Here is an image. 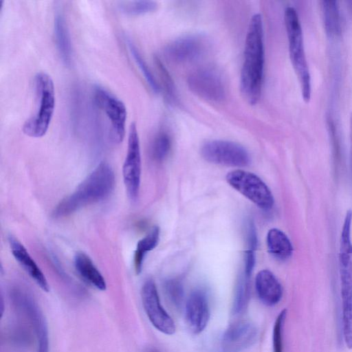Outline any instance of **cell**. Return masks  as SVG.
<instances>
[{"label":"cell","mask_w":352,"mask_h":352,"mask_svg":"<svg viewBox=\"0 0 352 352\" xmlns=\"http://www.w3.org/2000/svg\"><path fill=\"white\" fill-rule=\"evenodd\" d=\"M243 55L240 89L243 98L253 105L261 94L265 62L263 25L260 14H254L250 21Z\"/></svg>","instance_id":"6da1fadb"},{"label":"cell","mask_w":352,"mask_h":352,"mask_svg":"<svg viewBox=\"0 0 352 352\" xmlns=\"http://www.w3.org/2000/svg\"><path fill=\"white\" fill-rule=\"evenodd\" d=\"M115 187V175L107 162L100 163L76 190L56 206L55 218L69 216L82 208L107 199Z\"/></svg>","instance_id":"7a4b0ae2"},{"label":"cell","mask_w":352,"mask_h":352,"mask_svg":"<svg viewBox=\"0 0 352 352\" xmlns=\"http://www.w3.org/2000/svg\"><path fill=\"white\" fill-rule=\"evenodd\" d=\"M284 21L291 63L300 82L302 98L308 102L311 93V76L305 52L302 30L294 7L285 8Z\"/></svg>","instance_id":"3957f363"},{"label":"cell","mask_w":352,"mask_h":352,"mask_svg":"<svg viewBox=\"0 0 352 352\" xmlns=\"http://www.w3.org/2000/svg\"><path fill=\"white\" fill-rule=\"evenodd\" d=\"M34 85L38 107L22 130L29 137L41 138L47 131L54 112V85L49 74L39 72L34 78Z\"/></svg>","instance_id":"277c9868"},{"label":"cell","mask_w":352,"mask_h":352,"mask_svg":"<svg viewBox=\"0 0 352 352\" xmlns=\"http://www.w3.org/2000/svg\"><path fill=\"white\" fill-rule=\"evenodd\" d=\"M351 223L343 222L339 252L342 318L352 319V241Z\"/></svg>","instance_id":"5b68a950"},{"label":"cell","mask_w":352,"mask_h":352,"mask_svg":"<svg viewBox=\"0 0 352 352\" xmlns=\"http://www.w3.org/2000/svg\"><path fill=\"white\" fill-rule=\"evenodd\" d=\"M227 182L254 204L264 210L272 208L273 195L265 183L255 174L241 169L226 175Z\"/></svg>","instance_id":"8992f818"},{"label":"cell","mask_w":352,"mask_h":352,"mask_svg":"<svg viewBox=\"0 0 352 352\" xmlns=\"http://www.w3.org/2000/svg\"><path fill=\"white\" fill-rule=\"evenodd\" d=\"M15 307L30 321L36 338V352H49V334L46 320L38 304L25 290L15 287L11 292Z\"/></svg>","instance_id":"52a82bcc"},{"label":"cell","mask_w":352,"mask_h":352,"mask_svg":"<svg viewBox=\"0 0 352 352\" xmlns=\"http://www.w3.org/2000/svg\"><path fill=\"white\" fill-rule=\"evenodd\" d=\"M123 180L129 199L135 201L138 197L141 177V153L137 126H129L126 155L122 166Z\"/></svg>","instance_id":"ba28073f"},{"label":"cell","mask_w":352,"mask_h":352,"mask_svg":"<svg viewBox=\"0 0 352 352\" xmlns=\"http://www.w3.org/2000/svg\"><path fill=\"white\" fill-rule=\"evenodd\" d=\"M96 105L106 114L111 122L109 135L113 143L119 144L125 136L126 108L122 100L101 87L94 94Z\"/></svg>","instance_id":"9c48e42d"},{"label":"cell","mask_w":352,"mask_h":352,"mask_svg":"<svg viewBox=\"0 0 352 352\" xmlns=\"http://www.w3.org/2000/svg\"><path fill=\"white\" fill-rule=\"evenodd\" d=\"M201 154L206 161L217 164L243 167L250 162V155L246 149L232 141H208L201 146Z\"/></svg>","instance_id":"30bf717a"},{"label":"cell","mask_w":352,"mask_h":352,"mask_svg":"<svg viewBox=\"0 0 352 352\" xmlns=\"http://www.w3.org/2000/svg\"><path fill=\"white\" fill-rule=\"evenodd\" d=\"M187 84L195 95L209 101H221L226 96L222 76L212 67H202L193 71L188 77Z\"/></svg>","instance_id":"8fae6325"},{"label":"cell","mask_w":352,"mask_h":352,"mask_svg":"<svg viewBox=\"0 0 352 352\" xmlns=\"http://www.w3.org/2000/svg\"><path fill=\"white\" fill-rule=\"evenodd\" d=\"M141 297L144 309L151 324L164 334H173L175 331V322L161 305L157 287L153 280L148 279L144 283Z\"/></svg>","instance_id":"7c38bea8"},{"label":"cell","mask_w":352,"mask_h":352,"mask_svg":"<svg viewBox=\"0 0 352 352\" xmlns=\"http://www.w3.org/2000/svg\"><path fill=\"white\" fill-rule=\"evenodd\" d=\"M256 336L257 330L253 324L248 321L236 322L222 336L223 351L242 352L254 343Z\"/></svg>","instance_id":"4fadbf2b"},{"label":"cell","mask_w":352,"mask_h":352,"mask_svg":"<svg viewBox=\"0 0 352 352\" xmlns=\"http://www.w3.org/2000/svg\"><path fill=\"white\" fill-rule=\"evenodd\" d=\"M203 39L195 35L185 36L168 43L164 56L175 63H186L197 59L204 51Z\"/></svg>","instance_id":"5bb4252c"},{"label":"cell","mask_w":352,"mask_h":352,"mask_svg":"<svg viewBox=\"0 0 352 352\" xmlns=\"http://www.w3.org/2000/svg\"><path fill=\"white\" fill-rule=\"evenodd\" d=\"M186 318L192 332L199 333L207 326L210 318V308L207 298L200 290L194 291L186 304Z\"/></svg>","instance_id":"9a60e30c"},{"label":"cell","mask_w":352,"mask_h":352,"mask_svg":"<svg viewBox=\"0 0 352 352\" xmlns=\"http://www.w3.org/2000/svg\"><path fill=\"white\" fill-rule=\"evenodd\" d=\"M14 258L34 282L45 292L50 290L47 279L25 248L13 236L8 238Z\"/></svg>","instance_id":"2e32d148"},{"label":"cell","mask_w":352,"mask_h":352,"mask_svg":"<svg viewBox=\"0 0 352 352\" xmlns=\"http://www.w3.org/2000/svg\"><path fill=\"white\" fill-rule=\"evenodd\" d=\"M255 289L258 298L267 306L278 304L283 296V287L275 275L268 270L258 272L255 278Z\"/></svg>","instance_id":"e0dca14e"},{"label":"cell","mask_w":352,"mask_h":352,"mask_svg":"<svg viewBox=\"0 0 352 352\" xmlns=\"http://www.w3.org/2000/svg\"><path fill=\"white\" fill-rule=\"evenodd\" d=\"M74 263L76 272L87 283L98 290L106 289L107 284L103 276L88 255L78 252Z\"/></svg>","instance_id":"ac0fdd59"},{"label":"cell","mask_w":352,"mask_h":352,"mask_svg":"<svg viewBox=\"0 0 352 352\" xmlns=\"http://www.w3.org/2000/svg\"><path fill=\"white\" fill-rule=\"evenodd\" d=\"M54 33L59 55L64 63L69 65L72 60V43L68 27L61 12H57L54 16Z\"/></svg>","instance_id":"d6986e66"},{"label":"cell","mask_w":352,"mask_h":352,"mask_svg":"<svg viewBox=\"0 0 352 352\" xmlns=\"http://www.w3.org/2000/svg\"><path fill=\"white\" fill-rule=\"evenodd\" d=\"M266 243L268 252L278 260H287L292 255L294 249L289 239L278 228H272L268 231Z\"/></svg>","instance_id":"ffe728a7"},{"label":"cell","mask_w":352,"mask_h":352,"mask_svg":"<svg viewBox=\"0 0 352 352\" xmlns=\"http://www.w3.org/2000/svg\"><path fill=\"white\" fill-rule=\"evenodd\" d=\"M321 10L324 27L327 34L330 36L340 34L341 22L338 2L334 0L322 1Z\"/></svg>","instance_id":"44dd1931"},{"label":"cell","mask_w":352,"mask_h":352,"mask_svg":"<svg viewBox=\"0 0 352 352\" xmlns=\"http://www.w3.org/2000/svg\"><path fill=\"white\" fill-rule=\"evenodd\" d=\"M159 239L160 229L157 226H154L144 237L138 242L133 258L134 268L137 274L142 271L145 256L157 246Z\"/></svg>","instance_id":"7402d4cb"},{"label":"cell","mask_w":352,"mask_h":352,"mask_svg":"<svg viewBox=\"0 0 352 352\" xmlns=\"http://www.w3.org/2000/svg\"><path fill=\"white\" fill-rule=\"evenodd\" d=\"M171 139L166 131L159 132L154 138L151 146V155L157 162L163 161L169 153Z\"/></svg>","instance_id":"603a6c76"},{"label":"cell","mask_w":352,"mask_h":352,"mask_svg":"<svg viewBox=\"0 0 352 352\" xmlns=\"http://www.w3.org/2000/svg\"><path fill=\"white\" fill-rule=\"evenodd\" d=\"M157 4L153 1H124L119 5L120 10L127 15H140L153 12Z\"/></svg>","instance_id":"cb8c5ba5"},{"label":"cell","mask_w":352,"mask_h":352,"mask_svg":"<svg viewBox=\"0 0 352 352\" xmlns=\"http://www.w3.org/2000/svg\"><path fill=\"white\" fill-rule=\"evenodd\" d=\"M127 43L129 48V51L132 56L133 57L136 64L138 65V67L140 68L141 72L144 75L147 83L149 85V86L154 92L158 93L160 89V86L157 82L156 81L155 78H154L153 74L151 73V70L149 69L148 67L147 66L146 62L142 58L136 47L130 40L128 41Z\"/></svg>","instance_id":"d4e9b609"},{"label":"cell","mask_w":352,"mask_h":352,"mask_svg":"<svg viewBox=\"0 0 352 352\" xmlns=\"http://www.w3.org/2000/svg\"><path fill=\"white\" fill-rule=\"evenodd\" d=\"M155 64L159 72L160 78L164 87V90L169 102H175L177 100V91L170 74L164 65L161 60L155 56Z\"/></svg>","instance_id":"484cf974"},{"label":"cell","mask_w":352,"mask_h":352,"mask_svg":"<svg viewBox=\"0 0 352 352\" xmlns=\"http://www.w3.org/2000/svg\"><path fill=\"white\" fill-rule=\"evenodd\" d=\"M248 279L245 276L238 283L233 302V311L235 314L243 313L248 306L250 298Z\"/></svg>","instance_id":"4316f807"},{"label":"cell","mask_w":352,"mask_h":352,"mask_svg":"<svg viewBox=\"0 0 352 352\" xmlns=\"http://www.w3.org/2000/svg\"><path fill=\"white\" fill-rule=\"evenodd\" d=\"M287 310L283 309L276 318L272 334L273 352H283V331Z\"/></svg>","instance_id":"83f0119b"},{"label":"cell","mask_w":352,"mask_h":352,"mask_svg":"<svg viewBox=\"0 0 352 352\" xmlns=\"http://www.w3.org/2000/svg\"><path fill=\"white\" fill-rule=\"evenodd\" d=\"M165 292L170 302L176 307H180L184 298L182 285L177 280H168L165 283Z\"/></svg>","instance_id":"f1b7e54d"},{"label":"cell","mask_w":352,"mask_h":352,"mask_svg":"<svg viewBox=\"0 0 352 352\" xmlns=\"http://www.w3.org/2000/svg\"><path fill=\"white\" fill-rule=\"evenodd\" d=\"M254 250L253 248H248V250L245 253L244 273L245 276L248 278L251 275L255 263Z\"/></svg>","instance_id":"f546056e"}]
</instances>
